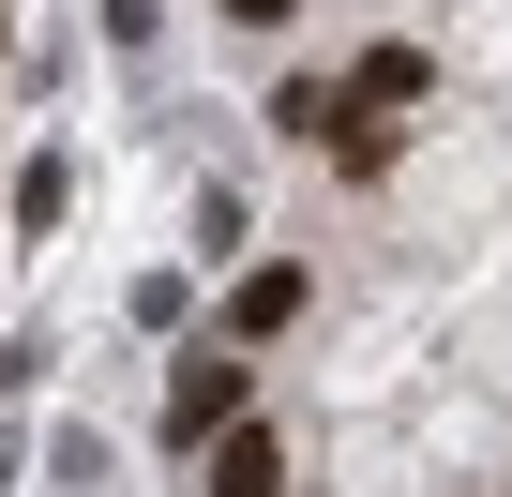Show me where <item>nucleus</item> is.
<instances>
[{"instance_id": "nucleus-1", "label": "nucleus", "mask_w": 512, "mask_h": 497, "mask_svg": "<svg viewBox=\"0 0 512 497\" xmlns=\"http://www.w3.org/2000/svg\"><path fill=\"white\" fill-rule=\"evenodd\" d=\"M226 422H256V377H241V347H196V362L166 377V437H181V452H211Z\"/></svg>"}, {"instance_id": "nucleus-2", "label": "nucleus", "mask_w": 512, "mask_h": 497, "mask_svg": "<svg viewBox=\"0 0 512 497\" xmlns=\"http://www.w3.org/2000/svg\"><path fill=\"white\" fill-rule=\"evenodd\" d=\"M272 482H287L272 422H226V437H211V497H272Z\"/></svg>"}, {"instance_id": "nucleus-3", "label": "nucleus", "mask_w": 512, "mask_h": 497, "mask_svg": "<svg viewBox=\"0 0 512 497\" xmlns=\"http://www.w3.org/2000/svg\"><path fill=\"white\" fill-rule=\"evenodd\" d=\"M287 317H302V272H241V287H226V332H241V347L287 332Z\"/></svg>"}, {"instance_id": "nucleus-4", "label": "nucleus", "mask_w": 512, "mask_h": 497, "mask_svg": "<svg viewBox=\"0 0 512 497\" xmlns=\"http://www.w3.org/2000/svg\"><path fill=\"white\" fill-rule=\"evenodd\" d=\"M422 76H437V61H422V46H377V61H362V91H347V106H377V121H392V106H422Z\"/></svg>"}, {"instance_id": "nucleus-5", "label": "nucleus", "mask_w": 512, "mask_h": 497, "mask_svg": "<svg viewBox=\"0 0 512 497\" xmlns=\"http://www.w3.org/2000/svg\"><path fill=\"white\" fill-rule=\"evenodd\" d=\"M332 166H347V181H377V166H392V121H377V106H347V121H332Z\"/></svg>"}, {"instance_id": "nucleus-6", "label": "nucleus", "mask_w": 512, "mask_h": 497, "mask_svg": "<svg viewBox=\"0 0 512 497\" xmlns=\"http://www.w3.org/2000/svg\"><path fill=\"white\" fill-rule=\"evenodd\" d=\"M226 16H241V31H287V16H302V0H226Z\"/></svg>"}]
</instances>
